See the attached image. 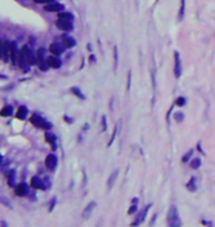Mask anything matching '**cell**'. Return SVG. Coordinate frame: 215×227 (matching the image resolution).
I'll return each instance as SVG.
<instances>
[{"label": "cell", "mask_w": 215, "mask_h": 227, "mask_svg": "<svg viewBox=\"0 0 215 227\" xmlns=\"http://www.w3.org/2000/svg\"><path fill=\"white\" fill-rule=\"evenodd\" d=\"M192 155H193V151H192V149H190V151H189V152H187L186 155L183 156V159H181V161H183V162H187V161L190 159V156H192Z\"/></svg>", "instance_id": "cell-32"}, {"label": "cell", "mask_w": 215, "mask_h": 227, "mask_svg": "<svg viewBox=\"0 0 215 227\" xmlns=\"http://www.w3.org/2000/svg\"><path fill=\"white\" fill-rule=\"evenodd\" d=\"M35 3H40V5H50V3H55V0H35Z\"/></svg>", "instance_id": "cell-33"}, {"label": "cell", "mask_w": 215, "mask_h": 227, "mask_svg": "<svg viewBox=\"0 0 215 227\" xmlns=\"http://www.w3.org/2000/svg\"><path fill=\"white\" fill-rule=\"evenodd\" d=\"M69 91H71L72 95H75V96L78 97V99H85V97H84V95H83V93L80 91V89H78V87H71V89H69Z\"/></svg>", "instance_id": "cell-24"}, {"label": "cell", "mask_w": 215, "mask_h": 227, "mask_svg": "<svg viewBox=\"0 0 215 227\" xmlns=\"http://www.w3.org/2000/svg\"><path fill=\"white\" fill-rule=\"evenodd\" d=\"M15 195L16 196H27L28 195V186L25 183H19L15 188Z\"/></svg>", "instance_id": "cell-12"}, {"label": "cell", "mask_w": 215, "mask_h": 227, "mask_svg": "<svg viewBox=\"0 0 215 227\" xmlns=\"http://www.w3.org/2000/svg\"><path fill=\"white\" fill-rule=\"evenodd\" d=\"M174 118H176L177 123H181V121H183V118H184V115H183V112H176Z\"/></svg>", "instance_id": "cell-31"}, {"label": "cell", "mask_w": 215, "mask_h": 227, "mask_svg": "<svg viewBox=\"0 0 215 227\" xmlns=\"http://www.w3.org/2000/svg\"><path fill=\"white\" fill-rule=\"evenodd\" d=\"M12 114H13L12 106H3L2 111H0V115H2V117H9V115H12Z\"/></svg>", "instance_id": "cell-22"}, {"label": "cell", "mask_w": 215, "mask_h": 227, "mask_svg": "<svg viewBox=\"0 0 215 227\" xmlns=\"http://www.w3.org/2000/svg\"><path fill=\"white\" fill-rule=\"evenodd\" d=\"M44 164H46V168H47V170L53 171L55 168H56V165H57V158H56V155H53V153L47 155V158H46V161H44Z\"/></svg>", "instance_id": "cell-8"}, {"label": "cell", "mask_w": 215, "mask_h": 227, "mask_svg": "<svg viewBox=\"0 0 215 227\" xmlns=\"http://www.w3.org/2000/svg\"><path fill=\"white\" fill-rule=\"evenodd\" d=\"M167 221H168V226L170 227H180L181 226V220L180 215H178V210L172 205L168 211V217H167Z\"/></svg>", "instance_id": "cell-1"}, {"label": "cell", "mask_w": 215, "mask_h": 227, "mask_svg": "<svg viewBox=\"0 0 215 227\" xmlns=\"http://www.w3.org/2000/svg\"><path fill=\"white\" fill-rule=\"evenodd\" d=\"M106 130V117L103 115L102 117V131H105Z\"/></svg>", "instance_id": "cell-36"}, {"label": "cell", "mask_w": 215, "mask_h": 227, "mask_svg": "<svg viewBox=\"0 0 215 227\" xmlns=\"http://www.w3.org/2000/svg\"><path fill=\"white\" fill-rule=\"evenodd\" d=\"M181 72H183V67H181V58L178 52H174V75L176 78H180Z\"/></svg>", "instance_id": "cell-5"}, {"label": "cell", "mask_w": 215, "mask_h": 227, "mask_svg": "<svg viewBox=\"0 0 215 227\" xmlns=\"http://www.w3.org/2000/svg\"><path fill=\"white\" fill-rule=\"evenodd\" d=\"M62 41H63V47H74L75 46V40L71 39V37H63Z\"/></svg>", "instance_id": "cell-21"}, {"label": "cell", "mask_w": 215, "mask_h": 227, "mask_svg": "<svg viewBox=\"0 0 215 227\" xmlns=\"http://www.w3.org/2000/svg\"><path fill=\"white\" fill-rule=\"evenodd\" d=\"M94 208H96V202H90V204L84 208V211H83V215H81V217H83L84 220H87V218L91 215V212H93Z\"/></svg>", "instance_id": "cell-14"}, {"label": "cell", "mask_w": 215, "mask_h": 227, "mask_svg": "<svg viewBox=\"0 0 215 227\" xmlns=\"http://www.w3.org/2000/svg\"><path fill=\"white\" fill-rule=\"evenodd\" d=\"M56 27L61 28L62 31H71L74 25H72V21H69V19H57Z\"/></svg>", "instance_id": "cell-9"}, {"label": "cell", "mask_w": 215, "mask_h": 227, "mask_svg": "<svg viewBox=\"0 0 215 227\" xmlns=\"http://www.w3.org/2000/svg\"><path fill=\"white\" fill-rule=\"evenodd\" d=\"M131 87V72H128V80H127V90H130Z\"/></svg>", "instance_id": "cell-37"}, {"label": "cell", "mask_w": 215, "mask_h": 227, "mask_svg": "<svg viewBox=\"0 0 215 227\" xmlns=\"http://www.w3.org/2000/svg\"><path fill=\"white\" fill-rule=\"evenodd\" d=\"M156 2H158V0H156Z\"/></svg>", "instance_id": "cell-39"}, {"label": "cell", "mask_w": 215, "mask_h": 227, "mask_svg": "<svg viewBox=\"0 0 215 227\" xmlns=\"http://www.w3.org/2000/svg\"><path fill=\"white\" fill-rule=\"evenodd\" d=\"M190 167H192L193 170H198L199 167H200V158H194L190 161Z\"/></svg>", "instance_id": "cell-28"}, {"label": "cell", "mask_w": 215, "mask_h": 227, "mask_svg": "<svg viewBox=\"0 0 215 227\" xmlns=\"http://www.w3.org/2000/svg\"><path fill=\"white\" fill-rule=\"evenodd\" d=\"M44 11L47 12H63V5L61 3H50L44 6Z\"/></svg>", "instance_id": "cell-13"}, {"label": "cell", "mask_w": 215, "mask_h": 227, "mask_svg": "<svg viewBox=\"0 0 215 227\" xmlns=\"http://www.w3.org/2000/svg\"><path fill=\"white\" fill-rule=\"evenodd\" d=\"M117 131H118V127H115V130H113V133H112V137H111V140H109V146L112 145V142H113V139L117 137Z\"/></svg>", "instance_id": "cell-35"}, {"label": "cell", "mask_w": 215, "mask_h": 227, "mask_svg": "<svg viewBox=\"0 0 215 227\" xmlns=\"http://www.w3.org/2000/svg\"><path fill=\"white\" fill-rule=\"evenodd\" d=\"M72 13L71 12H59V18L57 19H69V21H72Z\"/></svg>", "instance_id": "cell-25"}, {"label": "cell", "mask_w": 215, "mask_h": 227, "mask_svg": "<svg viewBox=\"0 0 215 227\" xmlns=\"http://www.w3.org/2000/svg\"><path fill=\"white\" fill-rule=\"evenodd\" d=\"M46 142L50 145V148L55 151L56 149V136L55 134H52V133H46Z\"/></svg>", "instance_id": "cell-17"}, {"label": "cell", "mask_w": 215, "mask_h": 227, "mask_svg": "<svg viewBox=\"0 0 215 227\" xmlns=\"http://www.w3.org/2000/svg\"><path fill=\"white\" fill-rule=\"evenodd\" d=\"M46 50L44 49H39L37 50V63H39V67H40V69L41 71H46L47 69V58H46Z\"/></svg>", "instance_id": "cell-3"}, {"label": "cell", "mask_w": 215, "mask_h": 227, "mask_svg": "<svg viewBox=\"0 0 215 227\" xmlns=\"http://www.w3.org/2000/svg\"><path fill=\"white\" fill-rule=\"evenodd\" d=\"M133 204H134V205H133L131 208H128V211H127V212H128V215H130V214H134V212L137 211V205H136L137 204V198L133 199Z\"/></svg>", "instance_id": "cell-29"}, {"label": "cell", "mask_w": 215, "mask_h": 227, "mask_svg": "<svg viewBox=\"0 0 215 227\" xmlns=\"http://www.w3.org/2000/svg\"><path fill=\"white\" fill-rule=\"evenodd\" d=\"M117 177H118V170H115L111 174V177H109V180H108V189H112L113 184H115V182H117Z\"/></svg>", "instance_id": "cell-18"}, {"label": "cell", "mask_w": 215, "mask_h": 227, "mask_svg": "<svg viewBox=\"0 0 215 227\" xmlns=\"http://www.w3.org/2000/svg\"><path fill=\"white\" fill-rule=\"evenodd\" d=\"M47 65H49L50 68H59V67H61V61H59L57 56L50 55V56L47 58Z\"/></svg>", "instance_id": "cell-15"}, {"label": "cell", "mask_w": 215, "mask_h": 227, "mask_svg": "<svg viewBox=\"0 0 215 227\" xmlns=\"http://www.w3.org/2000/svg\"><path fill=\"white\" fill-rule=\"evenodd\" d=\"M187 189L190 190V192H196V177H192L190 178V182L187 183Z\"/></svg>", "instance_id": "cell-23"}, {"label": "cell", "mask_w": 215, "mask_h": 227, "mask_svg": "<svg viewBox=\"0 0 215 227\" xmlns=\"http://www.w3.org/2000/svg\"><path fill=\"white\" fill-rule=\"evenodd\" d=\"M150 205H152V204H147L146 206H144V210H143L142 212H140V214L137 215V218L134 220V221L131 223V227H137V226H140V224H142V223L144 221V218H146V214H147V211H149V208H150Z\"/></svg>", "instance_id": "cell-7"}, {"label": "cell", "mask_w": 215, "mask_h": 227, "mask_svg": "<svg viewBox=\"0 0 215 227\" xmlns=\"http://www.w3.org/2000/svg\"><path fill=\"white\" fill-rule=\"evenodd\" d=\"M31 124L34 125V127H37V128H44V130H49L52 125H50V123H47L44 118H41L40 115H37V114H34L33 117H31Z\"/></svg>", "instance_id": "cell-2"}, {"label": "cell", "mask_w": 215, "mask_h": 227, "mask_svg": "<svg viewBox=\"0 0 215 227\" xmlns=\"http://www.w3.org/2000/svg\"><path fill=\"white\" fill-rule=\"evenodd\" d=\"M31 188H33V189H39V190H46L47 186L43 183V180H41L40 177H33V178H31Z\"/></svg>", "instance_id": "cell-10"}, {"label": "cell", "mask_w": 215, "mask_h": 227, "mask_svg": "<svg viewBox=\"0 0 215 227\" xmlns=\"http://www.w3.org/2000/svg\"><path fill=\"white\" fill-rule=\"evenodd\" d=\"M27 114H28V109L25 108V106H19V108H18V112H16V118L24 119L27 117Z\"/></svg>", "instance_id": "cell-20"}, {"label": "cell", "mask_w": 215, "mask_h": 227, "mask_svg": "<svg viewBox=\"0 0 215 227\" xmlns=\"http://www.w3.org/2000/svg\"><path fill=\"white\" fill-rule=\"evenodd\" d=\"M9 59L13 65H18V59H19V52L16 49V44L15 43H9Z\"/></svg>", "instance_id": "cell-6"}, {"label": "cell", "mask_w": 215, "mask_h": 227, "mask_svg": "<svg viewBox=\"0 0 215 227\" xmlns=\"http://www.w3.org/2000/svg\"><path fill=\"white\" fill-rule=\"evenodd\" d=\"M176 105H178V106H184V105H186V97H177Z\"/></svg>", "instance_id": "cell-30"}, {"label": "cell", "mask_w": 215, "mask_h": 227, "mask_svg": "<svg viewBox=\"0 0 215 227\" xmlns=\"http://www.w3.org/2000/svg\"><path fill=\"white\" fill-rule=\"evenodd\" d=\"M55 205H56V198H53V199L50 201V204H49V212H52V211H53Z\"/></svg>", "instance_id": "cell-34"}, {"label": "cell", "mask_w": 215, "mask_h": 227, "mask_svg": "<svg viewBox=\"0 0 215 227\" xmlns=\"http://www.w3.org/2000/svg\"><path fill=\"white\" fill-rule=\"evenodd\" d=\"M118 67V49L117 46H113V69H117Z\"/></svg>", "instance_id": "cell-27"}, {"label": "cell", "mask_w": 215, "mask_h": 227, "mask_svg": "<svg viewBox=\"0 0 215 227\" xmlns=\"http://www.w3.org/2000/svg\"><path fill=\"white\" fill-rule=\"evenodd\" d=\"M49 52H50V55H53V56H59V55H62L63 46H61L59 43H52L50 47H49Z\"/></svg>", "instance_id": "cell-11"}, {"label": "cell", "mask_w": 215, "mask_h": 227, "mask_svg": "<svg viewBox=\"0 0 215 227\" xmlns=\"http://www.w3.org/2000/svg\"><path fill=\"white\" fill-rule=\"evenodd\" d=\"M184 11H186V0H181L180 11H178V15H177V19H178V21H183V18H184Z\"/></svg>", "instance_id": "cell-19"}, {"label": "cell", "mask_w": 215, "mask_h": 227, "mask_svg": "<svg viewBox=\"0 0 215 227\" xmlns=\"http://www.w3.org/2000/svg\"><path fill=\"white\" fill-rule=\"evenodd\" d=\"M9 53H11V52H9V43H7V41H3V43H2V61H7V59H9Z\"/></svg>", "instance_id": "cell-16"}, {"label": "cell", "mask_w": 215, "mask_h": 227, "mask_svg": "<svg viewBox=\"0 0 215 227\" xmlns=\"http://www.w3.org/2000/svg\"><path fill=\"white\" fill-rule=\"evenodd\" d=\"M7 183H9V186H13L15 184V171L11 170L7 173Z\"/></svg>", "instance_id": "cell-26"}, {"label": "cell", "mask_w": 215, "mask_h": 227, "mask_svg": "<svg viewBox=\"0 0 215 227\" xmlns=\"http://www.w3.org/2000/svg\"><path fill=\"white\" fill-rule=\"evenodd\" d=\"M21 52H22L24 56L27 58V61H28L30 65H34V63H37V55H34V52L31 50L28 46H24L22 49H21Z\"/></svg>", "instance_id": "cell-4"}, {"label": "cell", "mask_w": 215, "mask_h": 227, "mask_svg": "<svg viewBox=\"0 0 215 227\" xmlns=\"http://www.w3.org/2000/svg\"><path fill=\"white\" fill-rule=\"evenodd\" d=\"M0 226H2V227H7V223H6L5 220H2V221H0Z\"/></svg>", "instance_id": "cell-38"}]
</instances>
